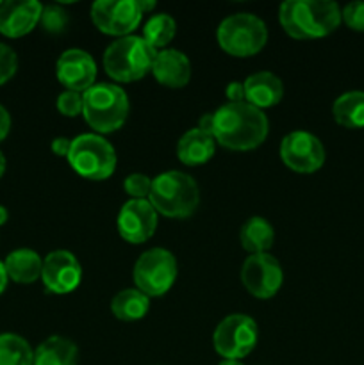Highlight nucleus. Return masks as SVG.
<instances>
[{
  "label": "nucleus",
  "instance_id": "nucleus-27",
  "mask_svg": "<svg viewBox=\"0 0 364 365\" xmlns=\"http://www.w3.org/2000/svg\"><path fill=\"white\" fill-rule=\"evenodd\" d=\"M41 25L50 34H61L68 25V14L63 7L59 6H46L43 7Z\"/></svg>",
  "mask_w": 364,
  "mask_h": 365
},
{
  "label": "nucleus",
  "instance_id": "nucleus-41",
  "mask_svg": "<svg viewBox=\"0 0 364 365\" xmlns=\"http://www.w3.org/2000/svg\"><path fill=\"white\" fill-rule=\"evenodd\" d=\"M0 6H2V2H0Z\"/></svg>",
  "mask_w": 364,
  "mask_h": 365
},
{
  "label": "nucleus",
  "instance_id": "nucleus-39",
  "mask_svg": "<svg viewBox=\"0 0 364 365\" xmlns=\"http://www.w3.org/2000/svg\"><path fill=\"white\" fill-rule=\"evenodd\" d=\"M4 173H6V157L0 152V178H2Z\"/></svg>",
  "mask_w": 364,
  "mask_h": 365
},
{
  "label": "nucleus",
  "instance_id": "nucleus-25",
  "mask_svg": "<svg viewBox=\"0 0 364 365\" xmlns=\"http://www.w3.org/2000/svg\"><path fill=\"white\" fill-rule=\"evenodd\" d=\"M0 365H34V351L24 337L0 335Z\"/></svg>",
  "mask_w": 364,
  "mask_h": 365
},
{
  "label": "nucleus",
  "instance_id": "nucleus-7",
  "mask_svg": "<svg viewBox=\"0 0 364 365\" xmlns=\"http://www.w3.org/2000/svg\"><path fill=\"white\" fill-rule=\"evenodd\" d=\"M68 163L81 177L89 180H103L114 173L116 152L111 143L98 134H82L71 139Z\"/></svg>",
  "mask_w": 364,
  "mask_h": 365
},
{
  "label": "nucleus",
  "instance_id": "nucleus-24",
  "mask_svg": "<svg viewBox=\"0 0 364 365\" xmlns=\"http://www.w3.org/2000/svg\"><path fill=\"white\" fill-rule=\"evenodd\" d=\"M150 309V298L138 289H125L118 292L111 302V310L120 321H138L146 316Z\"/></svg>",
  "mask_w": 364,
  "mask_h": 365
},
{
  "label": "nucleus",
  "instance_id": "nucleus-33",
  "mask_svg": "<svg viewBox=\"0 0 364 365\" xmlns=\"http://www.w3.org/2000/svg\"><path fill=\"white\" fill-rule=\"evenodd\" d=\"M71 148V139L68 138H56L52 141V152L59 157H68Z\"/></svg>",
  "mask_w": 364,
  "mask_h": 365
},
{
  "label": "nucleus",
  "instance_id": "nucleus-13",
  "mask_svg": "<svg viewBox=\"0 0 364 365\" xmlns=\"http://www.w3.org/2000/svg\"><path fill=\"white\" fill-rule=\"evenodd\" d=\"M41 280L45 287L56 294L75 291L82 280V267L77 257L64 250L49 253L43 260Z\"/></svg>",
  "mask_w": 364,
  "mask_h": 365
},
{
  "label": "nucleus",
  "instance_id": "nucleus-21",
  "mask_svg": "<svg viewBox=\"0 0 364 365\" xmlns=\"http://www.w3.org/2000/svg\"><path fill=\"white\" fill-rule=\"evenodd\" d=\"M79 349L64 337H49L34 351V365H77Z\"/></svg>",
  "mask_w": 364,
  "mask_h": 365
},
{
  "label": "nucleus",
  "instance_id": "nucleus-32",
  "mask_svg": "<svg viewBox=\"0 0 364 365\" xmlns=\"http://www.w3.org/2000/svg\"><path fill=\"white\" fill-rule=\"evenodd\" d=\"M225 95L231 100V103L245 102V86H243V82H231L225 89Z\"/></svg>",
  "mask_w": 364,
  "mask_h": 365
},
{
  "label": "nucleus",
  "instance_id": "nucleus-34",
  "mask_svg": "<svg viewBox=\"0 0 364 365\" xmlns=\"http://www.w3.org/2000/svg\"><path fill=\"white\" fill-rule=\"evenodd\" d=\"M11 130V116L4 106H0V141L7 138Z\"/></svg>",
  "mask_w": 364,
  "mask_h": 365
},
{
  "label": "nucleus",
  "instance_id": "nucleus-17",
  "mask_svg": "<svg viewBox=\"0 0 364 365\" xmlns=\"http://www.w3.org/2000/svg\"><path fill=\"white\" fill-rule=\"evenodd\" d=\"M157 82L166 88H184L191 78V63L186 53L173 48H164L156 53L152 70Z\"/></svg>",
  "mask_w": 364,
  "mask_h": 365
},
{
  "label": "nucleus",
  "instance_id": "nucleus-6",
  "mask_svg": "<svg viewBox=\"0 0 364 365\" xmlns=\"http://www.w3.org/2000/svg\"><path fill=\"white\" fill-rule=\"evenodd\" d=\"M218 43L228 56L250 57L264 48L268 29L256 14L236 13L225 18L218 27Z\"/></svg>",
  "mask_w": 364,
  "mask_h": 365
},
{
  "label": "nucleus",
  "instance_id": "nucleus-2",
  "mask_svg": "<svg viewBox=\"0 0 364 365\" xmlns=\"http://www.w3.org/2000/svg\"><path fill=\"white\" fill-rule=\"evenodd\" d=\"M278 20L291 38H325L341 24V9L332 0H288L278 9Z\"/></svg>",
  "mask_w": 364,
  "mask_h": 365
},
{
  "label": "nucleus",
  "instance_id": "nucleus-8",
  "mask_svg": "<svg viewBox=\"0 0 364 365\" xmlns=\"http://www.w3.org/2000/svg\"><path fill=\"white\" fill-rule=\"evenodd\" d=\"M177 278V260L164 248H153L143 253L134 266V284L148 298L166 294Z\"/></svg>",
  "mask_w": 364,
  "mask_h": 365
},
{
  "label": "nucleus",
  "instance_id": "nucleus-5",
  "mask_svg": "<svg viewBox=\"0 0 364 365\" xmlns=\"http://www.w3.org/2000/svg\"><path fill=\"white\" fill-rule=\"evenodd\" d=\"M84 98V114L86 121L91 128L100 134H109L118 130L125 123L128 116V96L120 86L95 84L82 93Z\"/></svg>",
  "mask_w": 364,
  "mask_h": 365
},
{
  "label": "nucleus",
  "instance_id": "nucleus-10",
  "mask_svg": "<svg viewBox=\"0 0 364 365\" xmlns=\"http://www.w3.org/2000/svg\"><path fill=\"white\" fill-rule=\"evenodd\" d=\"M141 9L136 0H98L91 6V20L98 31L109 36H131L141 21Z\"/></svg>",
  "mask_w": 364,
  "mask_h": 365
},
{
  "label": "nucleus",
  "instance_id": "nucleus-4",
  "mask_svg": "<svg viewBox=\"0 0 364 365\" xmlns=\"http://www.w3.org/2000/svg\"><path fill=\"white\" fill-rule=\"evenodd\" d=\"M156 50L139 36H125L107 46L103 68L116 82H134L152 70Z\"/></svg>",
  "mask_w": 364,
  "mask_h": 365
},
{
  "label": "nucleus",
  "instance_id": "nucleus-9",
  "mask_svg": "<svg viewBox=\"0 0 364 365\" xmlns=\"http://www.w3.org/2000/svg\"><path fill=\"white\" fill-rule=\"evenodd\" d=\"M213 342L214 349L223 360L245 359L257 344L256 321L243 314H232L218 324Z\"/></svg>",
  "mask_w": 364,
  "mask_h": 365
},
{
  "label": "nucleus",
  "instance_id": "nucleus-1",
  "mask_svg": "<svg viewBox=\"0 0 364 365\" xmlns=\"http://www.w3.org/2000/svg\"><path fill=\"white\" fill-rule=\"evenodd\" d=\"M213 114L214 141L236 152H246L261 146L270 130L266 114L246 102H228Z\"/></svg>",
  "mask_w": 364,
  "mask_h": 365
},
{
  "label": "nucleus",
  "instance_id": "nucleus-18",
  "mask_svg": "<svg viewBox=\"0 0 364 365\" xmlns=\"http://www.w3.org/2000/svg\"><path fill=\"white\" fill-rule=\"evenodd\" d=\"M243 86H245V102L257 109L277 106L284 96V84L271 71H257L250 75Z\"/></svg>",
  "mask_w": 364,
  "mask_h": 365
},
{
  "label": "nucleus",
  "instance_id": "nucleus-3",
  "mask_svg": "<svg viewBox=\"0 0 364 365\" xmlns=\"http://www.w3.org/2000/svg\"><path fill=\"white\" fill-rule=\"evenodd\" d=\"M148 202L157 214L166 217H188L198 207V185L189 175L166 171L152 180Z\"/></svg>",
  "mask_w": 364,
  "mask_h": 365
},
{
  "label": "nucleus",
  "instance_id": "nucleus-36",
  "mask_svg": "<svg viewBox=\"0 0 364 365\" xmlns=\"http://www.w3.org/2000/svg\"><path fill=\"white\" fill-rule=\"evenodd\" d=\"M7 280H9V277H7L6 273V266H4V262H0V294L6 291Z\"/></svg>",
  "mask_w": 364,
  "mask_h": 365
},
{
  "label": "nucleus",
  "instance_id": "nucleus-23",
  "mask_svg": "<svg viewBox=\"0 0 364 365\" xmlns=\"http://www.w3.org/2000/svg\"><path fill=\"white\" fill-rule=\"evenodd\" d=\"M334 120L345 128L364 127V91H348L332 106Z\"/></svg>",
  "mask_w": 364,
  "mask_h": 365
},
{
  "label": "nucleus",
  "instance_id": "nucleus-20",
  "mask_svg": "<svg viewBox=\"0 0 364 365\" xmlns=\"http://www.w3.org/2000/svg\"><path fill=\"white\" fill-rule=\"evenodd\" d=\"M6 273L16 284H34L43 271V260L32 250H14L6 257Z\"/></svg>",
  "mask_w": 364,
  "mask_h": 365
},
{
  "label": "nucleus",
  "instance_id": "nucleus-28",
  "mask_svg": "<svg viewBox=\"0 0 364 365\" xmlns=\"http://www.w3.org/2000/svg\"><path fill=\"white\" fill-rule=\"evenodd\" d=\"M123 189L128 196H132V200H145L152 191V180L143 173H132L125 178Z\"/></svg>",
  "mask_w": 364,
  "mask_h": 365
},
{
  "label": "nucleus",
  "instance_id": "nucleus-19",
  "mask_svg": "<svg viewBox=\"0 0 364 365\" xmlns=\"http://www.w3.org/2000/svg\"><path fill=\"white\" fill-rule=\"evenodd\" d=\"M214 146L216 141L213 134H207L200 128H191L178 141L177 157L186 166H200L214 155Z\"/></svg>",
  "mask_w": 364,
  "mask_h": 365
},
{
  "label": "nucleus",
  "instance_id": "nucleus-16",
  "mask_svg": "<svg viewBox=\"0 0 364 365\" xmlns=\"http://www.w3.org/2000/svg\"><path fill=\"white\" fill-rule=\"evenodd\" d=\"M43 6L36 0H9L0 6V34L21 38L41 20Z\"/></svg>",
  "mask_w": 364,
  "mask_h": 365
},
{
  "label": "nucleus",
  "instance_id": "nucleus-29",
  "mask_svg": "<svg viewBox=\"0 0 364 365\" xmlns=\"http://www.w3.org/2000/svg\"><path fill=\"white\" fill-rule=\"evenodd\" d=\"M57 109L63 116L75 118L82 113L84 109V98H82V93L77 91H64L61 93L59 98H57Z\"/></svg>",
  "mask_w": 364,
  "mask_h": 365
},
{
  "label": "nucleus",
  "instance_id": "nucleus-37",
  "mask_svg": "<svg viewBox=\"0 0 364 365\" xmlns=\"http://www.w3.org/2000/svg\"><path fill=\"white\" fill-rule=\"evenodd\" d=\"M138 6H139V9H141V13L145 14V13H148V11H152L153 7H156V2H153V0H150V2H143V0H139Z\"/></svg>",
  "mask_w": 364,
  "mask_h": 365
},
{
  "label": "nucleus",
  "instance_id": "nucleus-26",
  "mask_svg": "<svg viewBox=\"0 0 364 365\" xmlns=\"http://www.w3.org/2000/svg\"><path fill=\"white\" fill-rule=\"evenodd\" d=\"M175 31H177V25L173 18L166 13H161L146 21L143 29V39L157 52L159 48L168 46V43L175 38Z\"/></svg>",
  "mask_w": 364,
  "mask_h": 365
},
{
  "label": "nucleus",
  "instance_id": "nucleus-15",
  "mask_svg": "<svg viewBox=\"0 0 364 365\" xmlns=\"http://www.w3.org/2000/svg\"><path fill=\"white\" fill-rule=\"evenodd\" d=\"M56 73L68 91L86 93L91 86H95L96 64L84 50L70 48L57 59Z\"/></svg>",
  "mask_w": 364,
  "mask_h": 365
},
{
  "label": "nucleus",
  "instance_id": "nucleus-12",
  "mask_svg": "<svg viewBox=\"0 0 364 365\" xmlns=\"http://www.w3.org/2000/svg\"><path fill=\"white\" fill-rule=\"evenodd\" d=\"M282 163L296 173H314L325 163V148L316 135L296 130L285 135L280 145Z\"/></svg>",
  "mask_w": 364,
  "mask_h": 365
},
{
  "label": "nucleus",
  "instance_id": "nucleus-38",
  "mask_svg": "<svg viewBox=\"0 0 364 365\" xmlns=\"http://www.w3.org/2000/svg\"><path fill=\"white\" fill-rule=\"evenodd\" d=\"M7 217H9V214H7V209H6V207L0 205V227H2V225H6Z\"/></svg>",
  "mask_w": 364,
  "mask_h": 365
},
{
  "label": "nucleus",
  "instance_id": "nucleus-30",
  "mask_svg": "<svg viewBox=\"0 0 364 365\" xmlns=\"http://www.w3.org/2000/svg\"><path fill=\"white\" fill-rule=\"evenodd\" d=\"M18 68V57L11 46L6 43H0V86L6 84L13 75L16 73Z\"/></svg>",
  "mask_w": 364,
  "mask_h": 365
},
{
  "label": "nucleus",
  "instance_id": "nucleus-22",
  "mask_svg": "<svg viewBox=\"0 0 364 365\" xmlns=\"http://www.w3.org/2000/svg\"><path fill=\"white\" fill-rule=\"evenodd\" d=\"M239 241L250 255L268 253L275 241L273 227L264 217H250L239 232Z\"/></svg>",
  "mask_w": 364,
  "mask_h": 365
},
{
  "label": "nucleus",
  "instance_id": "nucleus-11",
  "mask_svg": "<svg viewBox=\"0 0 364 365\" xmlns=\"http://www.w3.org/2000/svg\"><path fill=\"white\" fill-rule=\"evenodd\" d=\"M241 282L246 291L259 299L273 298L282 287L284 273L275 257L270 253L250 255L241 269Z\"/></svg>",
  "mask_w": 364,
  "mask_h": 365
},
{
  "label": "nucleus",
  "instance_id": "nucleus-14",
  "mask_svg": "<svg viewBox=\"0 0 364 365\" xmlns=\"http://www.w3.org/2000/svg\"><path fill=\"white\" fill-rule=\"evenodd\" d=\"M157 227V212L148 200H131L118 214V232L131 245L148 241Z\"/></svg>",
  "mask_w": 364,
  "mask_h": 365
},
{
  "label": "nucleus",
  "instance_id": "nucleus-31",
  "mask_svg": "<svg viewBox=\"0 0 364 365\" xmlns=\"http://www.w3.org/2000/svg\"><path fill=\"white\" fill-rule=\"evenodd\" d=\"M341 20L352 31L364 32V2H350L341 11Z\"/></svg>",
  "mask_w": 364,
  "mask_h": 365
},
{
  "label": "nucleus",
  "instance_id": "nucleus-40",
  "mask_svg": "<svg viewBox=\"0 0 364 365\" xmlns=\"http://www.w3.org/2000/svg\"><path fill=\"white\" fill-rule=\"evenodd\" d=\"M220 365H243L239 360H223Z\"/></svg>",
  "mask_w": 364,
  "mask_h": 365
},
{
  "label": "nucleus",
  "instance_id": "nucleus-35",
  "mask_svg": "<svg viewBox=\"0 0 364 365\" xmlns=\"http://www.w3.org/2000/svg\"><path fill=\"white\" fill-rule=\"evenodd\" d=\"M213 125H214V114H203V116L200 118L198 128L200 130L207 132V134H213Z\"/></svg>",
  "mask_w": 364,
  "mask_h": 365
}]
</instances>
